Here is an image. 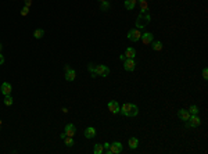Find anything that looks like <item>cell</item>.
Here are the masks:
<instances>
[{"label":"cell","mask_w":208,"mask_h":154,"mask_svg":"<svg viewBox=\"0 0 208 154\" xmlns=\"http://www.w3.org/2000/svg\"><path fill=\"white\" fill-rule=\"evenodd\" d=\"M149 22H150L149 13H142V14L136 18V28H137V29H143L144 27L149 25Z\"/></svg>","instance_id":"cell-1"},{"label":"cell","mask_w":208,"mask_h":154,"mask_svg":"<svg viewBox=\"0 0 208 154\" xmlns=\"http://www.w3.org/2000/svg\"><path fill=\"white\" fill-rule=\"evenodd\" d=\"M140 37H142V32L137 28H133L128 32V39L130 42H137V40H140Z\"/></svg>","instance_id":"cell-2"},{"label":"cell","mask_w":208,"mask_h":154,"mask_svg":"<svg viewBox=\"0 0 208 154\" xmlns=\"http://www.w3.org/2000/svg\"><path fill=\"white\" fill-rule=\"evenodd\" d=\"M96 75H100V76H108L110 75V68L104 65V64H100V65H96Z\"/></svg>","instance_id":"cell-3"},{"label":"cell","mask_w":208,"mask_h":154,"mask_svg":"<svg viewBox=\"0 0 208 154\" xmlns=\"http://www.w3.org/2000/svg\"><path fill=\"white\" fill-rule=\"evenodd\" d=\"M187 121H189V124H186V126H187V128H194V126H198V125L201 124V119H200V118L197 117V114H196V115H190Z\"/></svg>","instance_id":"cell-4"},{"label":"cell","mask_w":208,"mask_h":154,"mask_svg":"<svg viewBox=\"0 0 208 154\" xmlns=\"http://www.w3.org/2000/svg\"><path fill=\"white\" fill-rule=\"evenodd\" d=\"M123 68L126 69V71H129V72L135 71V68H136L135 59H126V60H125V61H123Z\"/></svg>","instance_id":"cell-5"},{"label":"cell","mask_w":208,"mask_h":154,"mask_svg":"<svg viewBox=\"0 0 208 154\" xmlns=\"http://www.w3.org/2000/svg\"><path fill=\"white\" fill-rule=\"evenodd\" d=\"M119 103L117 100H111L108 103V110L111 111V114H118L119 112Z\"/></svg>","instance_id":"cell-6"},{"label":"cell","mask_w":208,"mask_h":154,"mask_svg":"<svg viewBox=\"0 0 208 154\" xmlns=\"http://www.w3.org/2000/svg\"><path fill=\"white\" fill-rule=\"evenodd\" d=\"M140 39L143 40V45H150V43L154 40V36H153L151 32H144V33H142V37H140Z\"/></svg>","instance_id":"cell-7"},{"label":"cell","mask_w":208,"mask_h":154,"mask_svg":"<svg viewBox=\"0 0 208 154\" xmlns=\"http://www.w3.org/2000/svg\"><path fill=\"white\" fill-rule=\"evenodd\" d=\"M122 143H119V142H114L111 143V154H121L122 153Z\"/></svg>","instance_id":"cell-8"},{"label":"cell","mask_w":208,"mask_h":154,"mask_svg":"<svg viewBox=\"0 0 208 154\" xmlns=\"http://www.w3.org/2000/svg\"><path fill=\"white\" fill-rule=\"evenodd\" d=\"M11 90H13V88H11V83H8V82H3L1 86H0V92L4 96L11 95Z\"/></svg>","instance_id":"cell-9"},{"label":"cell","mask_w":208,"mask_h":154,"mask_svg":"<svg viewBox=\"0 0 208 154\" xmlns=\"http://www.w3.org/2000/svg\"><path fill=\"white\" fill-rule=\"evenodd\" d=\"M75 78H76V71L72 68H69L65 71V79L68 81V82H72V81H75Z\"/></svg>","instance_id":"cell-10"},{"label":"cell","mask_w":208,"mask_h":154,"mask_svg":"<svg viewBox=\"0 0 208 154\" xmlns=\"http://www.w3.org/2000/svg\"><path fill=\"white\" fill-rule=\"evenodd\" d=\"M130 106H132V103H123L122 107H119V112L125 115V117H128L129 115V110H130Z\"/></svg>","instance_id":"cell-11"},{"label":"cell","mask_w":208,"mask_h":154,"mask_svg":"<svg viewBox=\"0 0 208 154\" xmlns=\"http://www.w3.org/2000/svg\"><path fill=\"white\" fill-rule=\"evenodd\" d=\"M65 133H67V136H74L76 133V128H75L74 124H67L65 125Z\"/></svg>","instance_id":"cell-12"},{"label":"cell","mask_w":208,"mask_h":154,"mask_svg":"<svg viewBox=\"0 0 208 154\" xmlns=\"http://www.w3.org/2000/svg\"><path fill=\"white\" fill-rule=\"evenodd\" d=\"M178 117L181 118L182 121H187L189 117H190V112L187 111V110H185V108H181V110L178 111Z\"/></svg>","instance_id":"cell-13"},{"label":"cell","mask_w":208,"mask_h":154,"mask_svg":"<svg viewBox=\"0 0 208 154\" xmlns=\"http://www.w3.org/2000/svg\"><path fill=\"white\" fill-rule=\"evenodd\" d=\"M96 136V129L93 126H89L85 129V138L86 139H93Z\"/></svg>","instance_id":"cell-14"},{"label":"cell","mask_w":208,"mask_h":154,"mask_svg":"<svg viewBox=\"0 0 208 154\" xmlns=\"http://www.w3.org/2000/svg\"><path fill=\"white\" fill-rule=\"evenodd\" d=\"M128 144H129V147L132 150H135V149H137V146H139V139L137 138H129V140H128Z\"/></svg>","instance_id":"cell-15"},{"label":"cell","mask_w":208,"mask_h":154,"mask_svg":"<svg viewBox=\"0 0 208 154\" xmlns=\"http://www.w3.org/2000/svg\"><path fill=\"white\" fill-rule=\"evenodd\" d=\"M125 56H126V59H135V56H136V50L133 47H128L125 50Z\"/></svg>","instance_id":"cell-16"},{"label":"cell","mask_w":208,"mask_h":154,"mask_svg":"<svg viewBox=\"0 0 208 154\" xmlns=\"http://www.w3.org/2000/svg\"><path fill=\"white\" fill-rule=\"evenodd\" d=\"M136 3H137V0H125V7H126V10H133Z\"/></svg>","instance_id":"cell-17"},{"label":"cell","mask_w":208,"mask_h":154,"mask_svg":"<svg viewBox=\"0 0 208 154\" xmlns=\"http://www.w3.org/2000/svg\"><path fill=\"white\" fill-rule=\"evenodd\" d=\"M137 114H139L137 106H136V104H132V106H130V110H129V115H128V117H136Z\"/></svg>","instance_id":"cell-18"},{"label":"cell","mask_w":208,"mask_h":154,"mask_svg":"<svg viewBox=\"0 0 208 154\" xmlns=\"http://www.w3.org/2000/svg\"><path fill=\"white\" fill-rule=\"evenodd\" d=\"M93 153H94V154H102V153H104V147H103V144H100V143L94 144V147H93Z\"/></svg>","instance_id":"cell-19"},{"label":"cell","mask_w":208,"mask_h":154,"mask_svg":"<svg viewBox=\"0 0 208 154\" xmlns=\"http://www.w3.org/2000/svg\"><path fill=\"white\" fill-rule=\"evenodd\" d=\"M87 69H89V72H90L92 78H96V76H97V75H96V65L90 63L89 65H87Z\"/></svg>","instance_id":"cell-20"},{"label":"cell","mask_w":208,"mask_h":154,"mask_svg":"<svg viewBox=\"0 0 208 154\" xmlns=\"http://www.w3.org/2000/svg\"><path fill=\"white\" fill-rule=\"evenodd\" d=\"M43 36H44V31H43V29H40V28L33 32V37H35V39H42Z\"/></svg>","instance_id":"cell-21"},{"label":"cell","mask_w":208,"mask_h":154,"mask_svg":"<svg viewBox=\"0 0 208 154\" xmlns=\"http://www.w3.org/2000/svg\"><path fill=\"white\" fill-rule=\"evenodd\" d=\"M139 4H140V10L142 13H147V1L146 0H137Z\"/></svg>","instance_id":"cell-22"},{"label":"cell","mask_w":208,"mask_h":154,"mask_svg":"<svg viewBox=\"0 0 208 154\" xmlns=\"http://www.w3.org/2000/svg\"><path fill=\"white\" fill-rule=\"evenodd\" d=\"M153 50H154V52H161V50H162V43H161L160 40L154 42L153 43Z\"/></svg>","instance_id":"cell-23"},{"label":"cell","mask_w":208,"mask_h":154,"mask_svg":"<svg viewBox=\"0 0 208 154\" xmlns=\"http://www.w3.org/2000/svg\"><path fill=\"white\" fill-rule=\"evenodd\" d=\"M63 140H64V144H67L68 147L74 146V139H72V136H65Z\"/></svg>","instance_id":"cell-24"},{"label":"cell","mask_w":208,"mask_h":154,"mask_svg":"<svg viewBox=\"0 0 208 154\" xmlns=\"http://www.w3.org/2000/svg\"><path fill=\"white\" fill-rule=\"evenodd\" d=\"M110 7H111V4L108 3V1H102V6H100V8H102V11H108L110 10Z\"/></svg>","instance_id":"cell-25"},{"label":"cell","mask_w":208,"mask_h":154,"mask_svg":"<svg viewBox=\"0 0 208 154\" xmlns=\"http://www.w3.org/2000/svg\"><path fill=\"white\" fill-rule=\"evenodd\" d=\"M198 107L197 106H190V108H189V112H190V115H196V114H198Z\"/></svg>","instance_id":"cell-26"},{"label":"cell","mask_w":208,"mask_h":154,"mask_svg":"<svg viewBox=\"0 0 208 154\" xmlns=\"http://www.w3.org/2000/svg\"><path fill=\"white\" fill-rule=\"evenodd\" d=\"M4 104L6 106H11V104H13V97H11V95L4 96Z\"/></svg>","instance_id":"cell-27"},{"label":"cell","mask_w":208,"mask_h":154,"mask_svg":"<svg viewBox=\"0 0 208 154\" xmlns=\"http://www.w3.org/2000/svg\"><path fill=\"white\" fill-rule=\"evenodd\" d=\"M103 147H104V153L111 154V144L110 143H104L103 144Z\"/></svg>","instance_id":"cell-28"},{"label":"cell","mask_w":208,"mask_h":154,"mask_svg":"<svg viewBox=\"0 0 208 154\" xmlns=\"http://www.w3.org/2000/svg\"><path fill=\"white\" fill-rule=\"evenodd\" d=\"M28 14H29V7H28V6H24L21 10V16L25 17V16H28Z\"/></svg>","instance_id":"cell-29"},{"label":"cell","mask_w":208,"mask_h":154,"mask_svg":"<svg viewBox=\"0 0 208 154\" xmlns=\"http://www.w3.org/2000/svg\"><path fill=\"white\" fill-rule=\"evenodd\" d=\"M203 78L204 79H208V69L207 68L203 69Z\"/></svg>","instance_id":"cell-30"},{"label":"cell","mask_w":208,"mask_h":154,"mask_svg":"<svg viewBox=\"0 0 208 154\" xmlns=\"http://www.w3.org/2000/svg\"><path fill=\"white\" fill-rule=\"evenodd\" d=\"M24 3H25V6L31 7V4H32V0H24Z\"/></svg>","instance_id":"cell-31"},{"label":"cell","mask_w":208,"mask_h":154,"mask_svg":"<svg viewBox=\"0 0 208 154\" xmlns=\"http://www.w3.org/2000/svg\"><path fill=\"white\" fill-rule=\"evenodd\" d=\"M1 64H4V56L0 53V65H1Z\"/></svg>","instance_id":"cell-32"},{"label":"cell","mask_w":208,"mask_h":154,"mask_svg":"<svg viewBox=\"0 0 208 154\" xmlns=\"http://www.w3.org/2000/svg\"><path fill=\"white\" fill-rule=\"evenodd\" d=\"M119 60H121V61H125V60H126V56H125V54H121V56H119Z\"/></svg>","instance_id":"cell-33"},{"label":"cell","mask_w":208,"mask_h":154,"mask_svg":"<svg viewBox=\"0 0 208 154\" xmlns=\"http://www.w3.org/2000/svg\"><path fill=\"white\" fill-rule=\"evenodd\" d=\"M65 136H67V133H65V132H64V133H61V135H60V138H61V139H64Z\"/></svg>","instance_id":"cell-34"},{"label":"cell","mask_w":208,"mask_h":154,"mask_svg":"<svg viewBox=\"0 0 208 154\" xmlns=\"http://www.w3.org/2000/svg\"><path fill=\"white\" fill-rule=\"evenodd\" d=\"M1 49H3V45H1V43H0V52H1Z\"/></svg>","instance_id":"cell-35"},{"label":"cell","mask_w":208,"mask_h":154,"mask_svg":"<svg viewBox=\"0 0 208 154\" xmlns=\"http://www.w3.org/2000/svg\"><path fill=\"white\" fill-rule=\"evenodd\" d=\"M99 1H100V3H102V1H106V0H99Z\"/></svg>","instance_id":"cell-36"}]
</instances>
